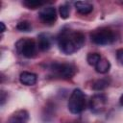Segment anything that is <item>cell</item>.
I'll list each match as a JSON object with an SVG mask.
<instances>
[{
	"instance_id": "obj_15",
	"label": "cell",
	"mask_w": 123,
	"mask_h": 123,
	"mask_svg": "<svg viewBox=\"0 0 123 123\" xmlns=\"http://www.w3.org/2000/svg\"><path fill=\"white\" fill-rule=\"evenodd\" d=\"M43 4H44V2L37 1V0H26V1H23V5L26 6L28 9H32V10L41 7Z\"/></svg>"
},
{
	"instance_id": "obj_4",
	"label": "cell",
	"mask_w": 123,
	"mask_h": 123,
	"mask_svg": "<svg viewBox=\"0 0 123 123\" xmlns=\"http://www.w3.org/2000/svg\"><path fill=\"white\" fill-rule=\"evenodd\" d=\"M15 49L18 54L25 58H33L37 53V44L32 38H21L15 44Z\"/></svg>"
},
{
	"instance_id": "obj_3",
	"label": "cell",
	"mask_w": 123,
	"mask_h": 123,
	"mask_svg": "<svg viewBox=\"0 0 123 123\" xmlns=\"http://www.w3.org/2000/svg\"><path fill=\"white\" fill-rule=\"evenodd\" d=\"M91 40L97 45H108L114 41L115 36L112 30L109 28H100L90 34Z\"/></svg>"
},
{
	"instance_id": "obj_9",
	"label": "cell",
	"mask_w": 123,
	"mask_h": 123,
	"mask_svg": "<svg viewBox=\"0 0 123 123\" xmlns=\"http://www.w3.org/2000/svg\"><path fill=\"white\" fill-rule=\"evenodd\" d=\"M52 43V39L49 34L41 33L37 37V46L41 51H47L50 49Z\"/></svg>"
},
{
	"instance_id": "obj_17",
	"label": "cell",
	"mask_w": 123,
	"mask_h": 123,
	"mask_svg": "<svg viewBox=\"0 0 123 123\" xmlns=\"http://www.w3.org/2000/svg\"><path fill=\"white\" fill-rule=\"evenodd\" d=\"M16 28H17V30H19L21 32H29V31H31L32 26H31V23L29 21L23 20V21H20L17 24Z\"/></svg>"
},
{
	"instance_id": "obj_21",
	"label": "cell",
	"mask_w": 123,
	"mask_h": 123,
	"mask_svg": "<svg viewBox=\"0 0 123 123\" xmlns=\"http://www.w3.org/2000/svg\"><path fill=\"white\" fill-rule=\"evenodd\" d=\"M120 104H121V106H123V94L120 97Z\"/></svg>"
},
{
	"instance_id": "obj_16",
	"label": "cell",
	"mask_w": 123,
	"mask_h": 123,
	"mask_svg": "<svg viewBox=\"0 0 123 123\" xmlns=\"http://www.w3.org/2000/svg\"><path fill=\"white\" fill-rule=\"evenodd\" d=\"M59 12H60V15L62 18H63V19L68 18L69 14H70V6L68 4L61 5L59 8Z\"/></svg>"
},
{
	"instance_id": "obj_10",
	"label": "cell",
	"mask_w": 123,
	"mask_h": 123,
	"mask_svg": "<svg viewBox=\"0 0 123 123\" xmlns=\"http://www.w3.org/2000/svg\"><path fill=\"white\" fill-rule=\"evenodd\" d=\"M37 77L35 73L24 71L19 75V81L25 86H34L37 83Z\"/></svg>"
},
{
	"instance_id": "obj_13",
	"label": "cell",
	"mask_w": 123,
	"mask_h": 123,
	"mask_svg": "<svg viewBox=\"0 0 123 123\" xmlns=\"http://www.w3.org/2000/svg\"><path fill=\"white\" fill-rule=\"evenodd\" d=\"M110 84H111V80L109 78H101V79L96 80L92 84V88L94 90L100 91V90H103L106 87H108L110 86Z\"/></svg>"
},
{
	"instance_id": "obj_2",
	"label": "cell",
	"mask_w": 123,
	"mask_h": 123,
	"mask_svg": "<svg viewBox=\"0 0 123 123\" xmlns=\"http://www.w3.org/2000/svg\"><path fill=\"white\" fill-rule=\"evenodd\" d=\"M67 107L69 111L73 114L81 113L85 110L86 98H85V94L80 88H75L72 91L67 103Z\"/></svg>"
},
{
	"instance_id": "obj_11",
	"label": "cell",
	"mask_w": 123,
	"mask_h": 123,
	"mask_svg": "<svg viewBox=\"0 0 123 123\" xmlns=\"http://www.w3.org/2000/svg\"><path fill=\"white\" fill-rule=\"evenodd\" d=\"M74 6H75L77 12H80L81 14H88L93 10L92 4L86 2V1H77L74 3Z\"/></svg>"
},
{
	"instance_id": "obj_7",
	"label": "cell",
	"mask_w": 123,
	"mask_h": 123,
	"mask_svg": "<svg viewBox=\"0 0 123 123\" xmlns=\"http://www.w3.org/2000/svg\"><path fill=\"white\" fill-rule=\"evenodd\" d=\"M39 19L46 25H53L57 20V11L54 7L47 6L41 8L38 12Z\"/></svg>"
},
{
	"instance_id": "obj_6",
	"label": "cell",
	"mask_w": 123,
	"mask_h": 123,
	"mask_svg": "<svg viewBox=\"0 0 123 123\" xmlns=\"http://www.w3.org/2000/svg\"><path fill=\"white\" fill-rule=\"evenodd\" d=\"M107 102H108L107 97L102 93H98V94L93 95L90 98L88 106L92 112L99 113L105 110V108L107 106Z\"/></svg>"
},
{
	"instance_id": "obj_5",
	"label": "cell",
	"mask_w": 123,
	"mask_h": 123,
	"mask_svg": "<svg viewBox=\"0 0 123 123\" xmlns=\"http://www.w3.org/2000/svg\"><path fill=\"white\" fill-rule=\"evenodd\" d=\"M50 69L62 79H71L76 73V67L72 63L67 62H54L50 65Z\"/></svg>"
},
{
	"instance_id": "obj_14",
	"label": "cell",
	"mask_w": 123,
	"mask_h": 123,
	"mask_svg": "<svg viewBox=\"0 0 123 123\" xmlns=\"http://www.w3.org/2000/svg\"><path fill=\"white\" fill-rule=\"evenodd\" d=\"M102 58H101V56H100L99 53H89L87 55V57H86V62H87V63L89 65L95 66L99 62V61Z\"/></svg>"
},
{
	"instance_id": "obj_19",
	"label": "cell",
	"mask_w": 123,
	"mask_h": 123,
	"mask_svg": "<svg viewBox=\"0 0 123 123\" xmlns=\"http://www.w3.org/2000/svg\"><path fill=\"white\" fill-rule=\"evenodd\" d=\"M7 98H8V95H7V93L5 92V91H1V98H0V100H1V106H3L4 105V103H5V101L7 100Z\"/></svg>"
},
{
	"instance_id": "obj_18",
	"label": "cell",
	"mask_w": 123,
	"mask_h": 123,
	"mask_svg": "<svg viewBox=\"0 0 123 123\" xmlns=\"http://www.w3.org/2000/svg\"><path fill=\"white\" fill-rule=\"evenodd\" d=\"M116 59L121 64H123V48H120L116 51Z\"/></svg>"
},
{
	"instance_id": "obj_1",
	"label": "cell",
	"mask_w": 123,
	"mask_h": 123,
	"mask_svg": "<svg viewBox=\"0 0 123 123\" xmlns=\"http://www.w3.org/2000/svg\"><path fill=\"white\" fill-rule=\"evenodd\" d=\"M85 44V36L82 32L63 29L58 36V45L60 50L70 55L77 52Z\"/></svg>"
},
{
	"instance_id": "obj_8",
	"label": "cell",
	"mask_w": 123,
	"mask_h": 123,
	"mask_svg": "<svg viewBox=\"0 0 123 123\" xmlns=\"http://www.w3.org/2000/svg\"><path fill=\"white\" fill-rule=\"evenodd\" d=\"M29 119V113L25 110H19L12 114L8 123H27Z\"/></svg>"
},
{
	"instance_id": "obj_20",
	"label": "cell",
	"mask_w": 123,
	"mask_h": 123,
	"mask_svg": "<svg viewBox=\"0 0 123 123\" xmlns=\"http://www.w3.org/2000/svg\"><path fill=\"white\" fill-rule=\"evenodd\" d=\"M0 25H1V33H3L5 30H6V26L3 22H0Z\"/></svg>"
},
{
	"instance_id": "obj_12",
	"label": "cell",
	"mask_w": 123,
	"mask_h": 123,
	"mask_svg": "<svg viewBox=\"0 0 123 123\" xmlns=\"http://www.w3.org/2000/svg\"><path fill=\"white\" fill-rule=\"evenodd\" d=\"M110 69H111V63L106 59H101L99 61V62L95 65L96 72H98L100 74H106L110 71Z\"/></svg>"
}]
</instances>
